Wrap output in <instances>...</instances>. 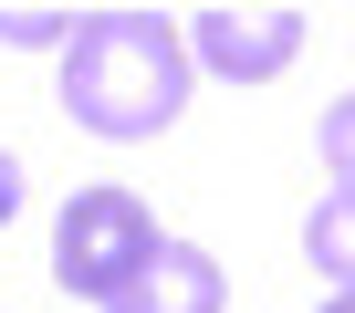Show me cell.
<instances>
[{"label":"cell","instance_id":"obj_1","mask_svg":"<svg viewBox=\"0 0 355 313\" xmlns=\"http://www.w3.org/2000/svg\"><path fill=\"white\" fill-rule=\"evenodd\" d=\"M178 105H189V32L167 11H136V0L73 11V32H63V115L84 136L146 146L157 125H178Z\"/></svg>","mask_w":355,"mask_h":313},{"label":"cell","instance_id":"obj_2","mask_svg":"<svg viewBox=\"0 0 355 313\" xmlns=\"http://www.w3.org/2000/svg\"><path fill=\"white\" fill-rule=\"evenodd\" d=\"M146 251H157V220H146L136 188H84V199L53 220V271H63V292H84V303H115V292L146 271Z\"/></svg>","mask_w":355,"mask_h":313},{"label":"cell","instance_id":"obj_3","mask_svg":"<svg viewBox=\"0 0 355 313\" xmlns=\"http://www.w3.org/2000/svg\"><path fill=\"white\" fill-rule=\"evenodd\" d=\"M178 32H189V73H220V84H272L303 53V11L293 0H209Z\"/></svg>","mask_w":355,"mask_h":313},{"label":"cell","instance_id":"obj_4","mask_svg":"<svg viewBox=\"0 0 355 313\" xmlns=\"http://www.w3.org/2000/svg\"><path fill=\"white\" fill-rule=\"evenodd\" d=\"M220 303H230V282H220V261H209L199 240H157L146 271H136L105 313H220Z\"/></svg>","mask_w":355,"mask_h":313},{"label":"cell","instance_id":"obj_5","mask_svg":"<svg viewBox=\"0 0 355 313\" xmlns=\"http://www.w3.org/2000/svg\"><path fill=\"white\" fill-rule=\"evenodd\" d=\"M303 251H313L324 282L355 292V188H345V178H324V199H313V220H303Z\"/></svg>","mask_w":355,"mask_h":313},{"label":"cell","instance_id":"obj_6","mask_svg":"<svg viewBox=\"0 0 355 313\" xmlns=\"http://www.w3.org/2000/svg\"><path fill=\"white\" fill-rule=\"evenodd\" d=\"M324 168L355 188V94H345V105H324Z\"/></svg>","mask_w":355,"mask_h":313},{"label":"cell","instance_id":"obj_7","mask_svg":"<svg viewBox=\"0 0 355 313\" xmlns=\"http://www.w3.org/2000/svg\"><path fill=\"white\" fill-rule=\"evenodd\" d=\"M0 32H11V42H63L73 11H0Z\"/></svg>","mask_w":355,"mask_h":313},{"label":"cell","instance_id":"obj_8","mask_svg":"<svg viewBox=\"0 0 355 313\" xmlns=\"http://www.w3.org/2000/svg\"><path fill=\"white\" fill-rule=\"evenodd\" d=\"M11 209H21V156H0V230H11Z\"/></svg>","mask_w":355,"mask_h":313},{"label":"cell","instance_id":"obj_9","mask_svg":"<svg viewBox=\"0 0 355 313\" xmlns=\"http://www.w3.org/2000/svg\"><path fill=\"white\" fill-rule=\"evenodd\" d=\"M324 313H355V292H334V303H324Z\"/></svg>","mask_w":355,"mask_h":313}]
</instances>
